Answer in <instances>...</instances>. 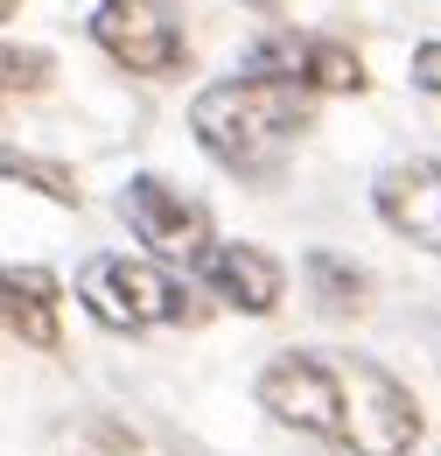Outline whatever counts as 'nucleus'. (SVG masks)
I'll return each instance as SVG.
<instances>
[{
	"mask_svg": "<svg viewBox=\"0 0 441 456\" xmlns=\"http://www.w3.org/2000/svg\"><path fill=\"white\" fill-rule=\"evenodd\" d=\"M245 7H274V0H245Z\"/></svg>",
	"mask_w": 441,
	"mask_h": 456,
	"instance_id": "nucleus-15",
	"label": "nucleus"
},
{
	"mask_svg": "<svg viewBox=\"0 0 441 456\" xmlns=\"http://www.w3.org/2000/svg\"><path fill=\"white\" fill-rule=\"evenodd\" d=\"M50 50H28V43H0V106L7 99H28V92H43L50 85Z\"/></svg>",
	"mask_w": 441,
	"mask_h": 456,
	"instance_id": "nucleus-12",
	"label": "nucleus"
},
{
	"mask_svg": "<svg viewBox=\"0 0 441 456\" xmlns=\"http://www.w3.org/2000/svg\"><path fill=\"white\" fill-rule=\"evenodd\" d=\"M245 77H274V85H294V92H365L357 50H343L330 36H309V28H274L267 43H253Z\"/></svg>",
	"mask_w": 441,
	"mask_h": 456,
	"instance_id": "nucleus-5",
	"label": "nucleus"
},
{
	"mask_svg": "<svg viewBox=\"0 0 441 456\" xmlns=\"http://www.w3.org/2000/svg\"><path fill=\"white\" fill-rule=\"evenodd\" d=\"M56 274L50 267H0V323L36 351H56L63 330H56Z\"/></svg>",
	"mask_w": 441,
	"mask_h": 456,
	"instance_id": "nucleus-9",
	"label": "nucleus"
},
{
	"mask_svg": "<svg viewBox=\"0 0 441 456\" xmlns=\"http://www.w3.org/2000/svg\"><path fill=\"white\" fill-rule=\"evenodd\" d=\"M0 175H7V183H28V190H43L50 204H77V183H70V169H56V162H43V155L0 148Z\"/></svg>",
	"mask_w": 441,
	"mask_h": 456,
	"instance_id": "nucleus-11",
	"label": "nucleus"
},
{
	"mask_svg": "<svg viewBox=\"0 0 441 456\" xmlns=\"http://www.w3.org/2000/svg\"><path fill=\"white\" fill-rule=\"evenodd\" d=\"M372 204H379V218H386L399 239H413V246H428L441 253V162H392L379 183H372Z\"/></svg>",
	"mask_w": 441,
	"mask_h": 456,
	"instance_id": "nucleus-8",
	"label": "nucleus"
},
{
	"mask_svg": "<svg viewBox=\"0 0 441 456\" xmlns=\"http://www.w3.org/2000/svg\"><path fill=\"white\" fill-rule=\"evenodd\" d=\"M309 92L294 85H274V77H218L196 92L189 106V126H196V148L231 175H274L287 162V148L309 134Z\"/></svg>",
	"mask_w": 441,
	"mask_h": 456,
	"instance_id": "nucleus-2",
	"label": "nucleus"
},
{
	"mask_svg": "<svg viewBox=\"0 0 441 456\" xmlns=\"http://www.w3.org/2000/svg\"><path fill=\"white\" fill-rule=\"evenodd\" d=\"M309 295H316V309L323 316H357L365 309V274L357 267H343L336 253H309Z\"/></svg>",
	"mask_w": 441,
	"mask_h": 456,
	"instance_id": "nucleus-10",
	"label": "nucleus"
},
{
	"mask_svg": "<svg viewBox=\"0 0 441 456\" xmlns=\"http://www.w3.org/2000/svg\"><path fill=\"white\" fill-rule=\"evenodd\" d=\"M92 43H99L119 70H140V77L182 70V50H189L175 7H162V0H99V14H92Z\"/></svg>",
	"mask_w": 441,
	"mask_h": 456,
	"instance_id": "nucleus-4",
	"label": "nucleus"
},
{
	"mask_svg": "<svg viewBox=\"0 0 441 456\" xmlns=\"http://www.w3.org/2000/svg\"><path fill=\"white\" fill-rule=\"evenodd\" d=\"M189 267H196V281L211 288L218 302L245 309V316H267V309L280 302V288H287L280 260H274V253H260V246H245V239H211Z\"/></svg>",
	"mask_w": 441,
	"mask_h": 456,
	"instance_id": "nucleus-7",
	"label": "nucleus"
},
{
	"mask_svg": "<svg viewBox=\"0 0 441 456\" xmlns=\"http://www.w3.org/2000/svg\"><path fill=\"white\" fill-rule=\"evenodd\" d=\"M77 302L106 330H189L204 323V295L162 260L140 253H92L77 267Z\"/></svg>",
	"mask_w": 441,
	"mask_h": 456,
	"instance_id": "nucleus-3",
	"label": "nucleus"
},
{
	"mask_svg": "<svg viewBox=\"0 0 441 456\" xmlns=\"http://www.w3.org/2000/svg\"><path fill=\"white\" fill-rule=\"evenodd\" d=\"M14 7H21V0H0V21H7V14H14Z\"/></svg>",
	"mask_w": 441,
	"mask_h": 456,
	"instance_id": "nucleus-14",
	"label": "nucleus"
},
{
	"mask_svg": "<svg viewBox=\"0 0 441 456\" xmlns=\"http://www.w3.org/2000/svg\"><path fill=\"white\" fill-rule=\"evenodd\" d=\"M435 456H441V450H435Z\"/></svg>",
	"mask_w": 441,
	"mask_h": 456,
	"instance_id": "nucleus-16",
	"label": "nucleus"
},
{
	"mask_svg": "<svg viewBox=\"0 0 441 456\" xmlns=\"http://www.w3.org/2000/svg\"><path fill=\"white\" fill-rule=\"evenodd\" d=\"M413 85H421L428 99H441V43H421V50H413Z\"/></svg>",
	"mask_w": 441,
	"mask_h": 456,
	"instance_id": "nucleus-13",
	"label": "nucleus"
},
{
	"mask_svg": "<svg viewBox=\"0 0 441 456\" xmlns=\"http://www.w3.org/2000/svg\"><path fill=\"white\" fill-rule=\"evenodd\" d=\"M260 407L350 456H406L421 443V400L357 351H280L260 372Z\"/></svg>",
	"mask_w": 441,
	"mask_h": 456,
	"instance_id": "nucleus-1",
	"label": "nucleus"
},
{
	"mask_svg": "<svg viewBox=\"0 0 441 456\" xmlns=\"http://www.w3.org/2000/svg\"><path fill=\"white\" fill-rule=\"evenodd\" d=\"M119 218H126V232L155 253V260H196L204 246H211V218H204V204H189L175 183H162V175H133L126 190H119Z\"/></svg>",
	"mask_w": 441,
	"mask_h": 456,
	"instance_id": "nucleus-6",
	"label": "nucleus"
}]
</instances>
